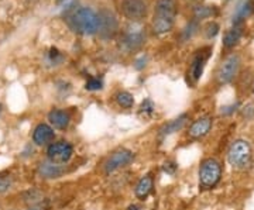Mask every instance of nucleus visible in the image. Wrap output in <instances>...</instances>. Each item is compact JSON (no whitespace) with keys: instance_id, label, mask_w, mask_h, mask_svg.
<instances>
[{"instance_id":"obj_1","label":"nucleus","mask_w":254,"mask_h":210,"mask_svg":"<svg viewBox=\"0 0 254 210\" xmlns=\"http://www.w3.org/2000/svg\"><path fill=\"white\" fill-rule=\"evenodd\" d=\"M177 14H178L177 0H157L154 7V17L151 21L153 31L158 36L170 33L174 27Z\"/></svg>"},{"instance_id":"obj_2","label":"nucleus","mask_w":254,"mask_h":210,"mask_svg":"<svg viewBox=\"0 0 254 210\" xmlns=\"http://www.w3.org/2000/svg\"><path fill=\"white\" fill-rule=\"evenodd\" d=\"M66 24L73 33L81 36H95L98 33V13L89 7H79L69 13Z\"/></svg>"},{"instance_id":"obj_3","label":"nucleus","mask_w":254,"mask_h":210,"mask_svg":"<svg viewBox=\"0 0 254 210\" xmlns=\"http://www.w3.org/2000/svg\"><path fill=\"white\" fill-rule=\"evenodd\" d=\"M145 43V33L140 23H131L125 27L119 38V48L125 52L140 50Z\"/></svg>"},{"instance_id":"obj_4","label":"nucleus","mask_w":254,"mask_h":210,"mask_svg":"<svg viewBox=\"0 0 254 210\" xmlns=\"http://www.w3.org/2000/svg\"><path fill=\"white\" fill-rule=\"evenodd\" d=\"M222 176V166L216 159L206 158L202 161L199 168V186L202 189H212L220 181Z\"/></svg>"},{"instance_id":"obj_5","label":"nucleus","mask_w":254,"mask_h":210,"mask_svg":"<svg viewBox=\"0 0 254 210\" xmlns=\"http://www.w3.org/2000/svg\"><path fill=\"white\" fill-rule=\"evenodd\" d=\"M119 20L112 10L102 9L98 13V36L103 41L113 40L119 34Z\"/></svg>"},{"instance_id":"obj_6","label":"nucleus","mask_w":254,"mask_h":210,"mask_svg":"<svg viewBox=\"0 0 254 210\" xmlns=\"http://www.w3.org/2000/svg\"><path fill=\"white\" fill-rule=\"evenodd\" d=\"M227 161L229 164L235 168H246L252 161V148L250 144L245 140H237L235 141L227 153Z\"/></svg>"},{"instance_id":"obj_7","label":"nucleus","mask_w":254,"mask_h":210,"mask_svg":"<svg viewBox=\"0 0 254 210\" xmlns=\"http://www.w3.org/2000/svg\"><path fill=\"white\" fill-rule=\"evenodd\" d=\"M73 154V147L68 141H55L47 148V157L51 162L58 165L66 164Z\"/></svg>"},{"instance_id":"obj_8","label":"nucleus","mask_w":254,"mask_h":210,"mask_svg":"<svg viewBox=\"0 0 254 210\" xmlns=\"http://www.w3.org/2000/svg\"><path fill=\"white\" fill-rule=\"evenodd\" d=\"M122 13L131 23H140L147 16V4L144 0H122Z\"/></svg>"},{"instance_id":"obj_9","label":"nucleus","mask_w":254,"mask_h":210,"mask_svg":"<svg viewBox=\"0 0 254 210\" xmlns=\"http://www.w3.org/2000/svg\"><path fill=\"white\" fill-rule=\"evenodd\" d=\"M240 68V58L239 55L232 54L227 56L223 61V64L220 65L218 71V82L219 83H229L235 79V76L239 72Z\"/></svg>"},{"instance_id":"obj_10","label":"nucleus","mask_w":254,"mask_h":210,"mask_svg":"<svg viewBox=\"0 0 254 210\" xmlns=\"http://www.w3.org/2000/svg\"><path fill=\"white\" fill-rule=\"evenodd\" d=\"M133 159H134V154H133L130 150L120 148L118 151H115V153L109 157V159L106 161V164H105V172H106V174L115 172L119 168H123V166H126V165L130 164Z\"/></svg>"},{"instance_id":"obj_11","label":"nucleus","mask_w":254,"mask_h":210,"mask_svg":"<svg viewBox=\"0 0 254 210\" xmlns=\"http://www.w3.org/2000/svg\"><path fill=\"white\" fill-rule=\"evenodd\" d=\"M55 138L54 128L46 123H40L33 131V143L36 146H47Z\"/></svg>"},{"instance_id":"obj_12","label":"nucleus","mask_w":254,"mask_h":210,"mask_svg":"<svg viewBox=\"0 0 254 210\" xmlns=\"http://www.w3.org/2000/svg\"><path fill=\"white\" fill-rule=\"evenodd\" d=\"M206 51H208V50L198 51V52L195 54V56H193L192 62H190V76L192 78L193 82H196L200 76H202V73H203V68H205L206 61H208L209 54H210V52H206Z\"/></svg>"},{"instance_id":"obj_13","label":"nucleus","mask_w":254,"mask_h":210,"mask_svg":"<svg viewBox=\"0 0 254 210\" xmlns=\"http://www.w3.org/2000/svg\"><path fill=\"white\" fill-rule=\"evenodd\" d=\"M212 124H213L212 117H200V119L195 120V121L192 123V126L190 127V131H188V133H190V137L192 138L205 137L209 131H210Z\"/></svg>"},{"instance_id":"obj_14","label":"nucleus","mask_w":254,"mask_h":210,"mask_svg":"<svg viewBox=\"0 0 254 210\" xmlns=\"http://www.w3.org/2000/svg\"><path fill=\"white\" fill-rule=\"evenodd\" d=\"M38 175L44 179H54V178H60L61 175L65 172L61 165L54 164L51 161H46V162H40L38 164Z\"/></svg>"},{"instance_id":"obj_15","label":"nucleus","mask_w":254,"mask_h":210,"mask_svg":"<svg viewBox=\"0 0 254 210\" xmlns=\"http://www.w3.org/2000/svg\"><path fill=\"white\" fill-rule=\"evenodd\" d=\"M48 121L51 123V126L54 128H58V130H65L69 126V121H71V117L66 111L60 109L51 110L48 113Z\"/></svg>"},{"instance_id":"obj_16","label":"nucleus","mask_w":254,"mask_h":210,"mask_svg":"<svg viewBox=\"0 0 254 210\" xmlns=\"http://www.w3.org/2000/svg\"><path fill=\"white\" fill-rule=\"evenodd\" d=\"M153 186H154L153 176L147 174L137 182L136 188H134V193H136V196L140 201H145L148 198V195L153 192Z\"/></svg>"},{"instance_id":"obj_17","label":"nucleus","mask_w":254,"mask_h":210,"mask_svg":"<svg viewBox=\"0 0 254 210\" xmlns=\"http://www.w3.org/2000/svg\"><path fill=\"white\" fill-rule=\"evenodd\" d=\"M187 121H188V114H181L180 117H177V119L165 123L163 127L160 128V133H158V134H160L161 137H167V136H170V134H174V133L182 130L184 126L187 124Z\"/></svg>"},{"instance_id":"obj_18","label":"nucleus","mask_w":254,"mask_h":210,"mask_svg":"<svg viewBox=\"0 0 254 210\" xmlns=\"http://www.w3.org/2000/svg\"><path fill=\"white\" fill-rule=\"evenodd\" d=\"M243 36V30L240 26H235L227 31L225 37H223V46L225 48H233L237 43L240 41V38Z\"/></svg>"},{"instance_id":"obj_19","label":"nucleus","mask_w":254,"mask_h":210,"mask_svg":"<svg viewBox=\"0 0 254 210\" xmlns=\"http://www.w3.org/2000/svg\"><path fill=\"white\" fill-rule=\"evenodd\" d=\"M253 11H254L253 1L247 0V1H245L243 4H240V6L237 7L236 13H235V16H233V23H235V24L242 23V21H243L245 18L249 17Z\"/></svg>"},{"instance_id":"obj_20","label":"nucleus","mask_w":254,"mask_h":210,"mask_svg":"<svg viewBox=\"0 0 254 210\" xmlns=\"http://www.w3.org/2000/svg\"><path fill=\"white\" fill-rule=\"evenodd\" d=\"M115 98H116V102H118L119 106L123 107V109H131L133 105H134V98H133V95L126 91L116 93Z\"/></svg>"},{"instance_id":"obj_21","label":"nucleus","mask_w":254,"mask_h":210,"mask_svg":"<svg viewBox=\"0 0 254 210\" xmlns=\"http://www.w3.org/2000/svg\"><path fill=\"white\" fill-rule=\"evenodd\" d=\"M198 30H199V21L196 18H193L190 23H188V26L182 30L181 40L182 41H188L190 38H192V37L198 33Z\"/></svg>"},{"instance_id":"obj_22","label":"nucleus","mask_w":254,"mask_h":210,"mask_svg":"<svg viewBox=\"0 0 254 210\" xmlns=\"http://www.w3.org/2000/svg\"><path fill=\"white\" fill-rule=\"evenodd\" d=\"M64 59H65V55H64L60 50L54 48V47H53V48L48 51V54H47V62L50 65H54V66L63 64Z\"/></svg>"},{"instance_id":"obj_23","label":"nucleus","mask_w":254,"mask_h":210,"mask_svg":"<svg viewBox=\"0 0 254 210\" xmlns=\"http://www.w3.org/2000/svg\"><path fill=\"white\" fill-rule=\"evenodd\" d=\"M154 110L155 105L153 103V101H151V99H144V101L141 102V105H140L138 113H140L141 116H144V117H151L153 113H154Z\"/></svg>"},{"instance_id":"obj_24","label":"nucleus","mask_w":254,"mask_h":210,"mask_svg":"<svg viewBox=\"0 0 254 210\" xmlns=\"http://www.w3.org/2000/svg\"><path fill=\"white\" fill-rule=\"evenodd\" d=\"M215 13V10L209 6H196L193 9V16L196 20H202V18H208L210 17L212 14Z\"/></svg>"},{"instance_id":"obj_25","label":"nucleus","mask_w":254,"mask_h":210,"mask_svg":"<svg viewBox=\"0 0 254 210\" xmlns=\"http://www.w3.org/2000/svg\"><path fill=\"white\" fill-rule=\"evenodd\" d=\"M13 188V178L7 174L0 175V193L9 192Z\"/></svg>"},{"instance_id":"obj_26","label":"nucleus","mask_w":254,"mask_h":210,"mask_svg":"<svg viewBox=\"0 0 254 210\" xmlns=\"http://www.w3.org/2000/svg\"><path fill=\"white\" fill-rule=\"evenodd\" d=\"M103 88V82L99 78H89L85 83V89L86 91H100Z\"/></svg>"},{"instance_id":"obj_27","label":"nucleus","mask_w":254,"mask_h":210,"mask_svg":"<svg viewBox=\"0 0 254 210\" xmlns=\"http://www.w3.org/2000/svg\"><path fill=\"white\" fill-rule=\"evenodd\" d=\"M218 33H219L218 23L210 21V23L206 24V27H205V36H206V38H213V37L218 36Z\"/></svg>"},{"instance_id":"obj_28","label":"nucleus","mask_w":254,"mask_h":210,"mask_svg":"<svg viewBox=\"0 0 254 210\" xmlns=\"http://www.w3.org/2000/svg\"><path fill=\"white\" fill-rule=\"evenodd\" d=\"M177 168H178V165L175 164L174 161H165L163 164V171L168 175L175 174L177 172Z\"/></svg>"},{"instance_id":"obj_29","label":"nucleus","mask_w":254,"mask_h":210,"mask_svg":"<svg viewBox=\"0 0 254 210\" xmlns=\"http://www.w3.org/2000/svg\"><path fill=\"white\" fill-rule=\"evenodd\" d=\"M145 62H147V56H141L140 59H137L136 61V69H143L145 66Z\"/></svg>"},{"instance_id":"obj_30","label":"nucleus","mask_w":254,"mask_h":210,"mask_svg":"<svg viewBox=\"0 0 254 210\" xmlns=\"http://www.w3.org/2000/svg\"><path fill=\"white\" fill-rule=\"evenodd\" d=\"M239 106V105H233V106H230V107H225V109H222V113L223 114H230V113H233L235 110H236V107Z\"/></svg>"},{"instance_id":"obj_31","label":"nucleus","mask_w":254,"mask_h":210,"mask_svg":"<svg viewBox=\"0 0 254 210\" xmlns=\"http://www.w3.org/2000/svg\"><path fill=\"white\" fill-rule=\"evenodd\" d=\"M127 210H143V208L140 206V205H130Z\"/></svg>"},{"instance_id":"obj_32","label":"nucleus","mask_w":254,"mask_h":210,"mask_svg":"<svg viewBox=\"0 0 254 210\" xmlns=\"http://www.w3.org/2000/svg\"><path fill=\"white\" fill-rule=\"evenodd\" d=\"M64 1H66V0H55V3H57V4H61V3H64Z\"/></svg>"},{"instance_id":"obj_33","label":"nucleus","mask_w":254,"mask_h":210,"mask_svg":"<svg viewBox=\"0 0 254 210\" xmlns=\"http://www.w3.org/2000/svg\"><path fill=\"white\" fill-rule=\"evenodd\" d=\"M0 113H1V106H0Z\"/></svg>"}]
</instances>
